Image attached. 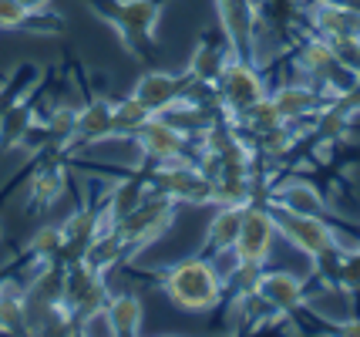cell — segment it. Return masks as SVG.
<instances>
[{"mask_svg":"<svg viewBox=\"0 0 360 337\" xmlns=\"http://www.w3.org/2000/svg\"><path fill=\"white\" fill-rule=\"evenodd\" d=\"M158 287L179 310H188V314H209L226 297V280L219 267L202 253L175 260L172 267L158 270Z\"/></svg>","mask_w":360,"mask_h":337,"instance_id":"1","label":"cell"},{"mask_svg":"<svg viewBox=\"0 0 360 337\" xmlns=\"http://www.w3.org/2000/svg\"><path fill=\"white\" fill-rule=\"evenodd\" d=\"M94 14L105 24L115 27V34L122 37V44L131 58H139L145 65H152L158 58L155 44V24L169 0H84Z\"/></svg>","mask_w":360,"mask_h":337,"instance_id":"2","label":"cell"},{"mask_svg":"<svg viewBox=\"0 0 360 337\" xmlns=\"http://www.w3.org/2000/svg\"><path fill=\"white\" fill-rule=\"evenodd\" d=\"M145 182H148V193L169 196L179 206H205L212 203V182L202 176V169L195 165L192 155L186 159H172V162H148Z\"/></svg>","mask_w":360,"mask_h":337,"instance_id":"3","label":"cell"},{"mask_svg":"<svg viewBox=\"0 0 360 337\" xmlns=\"http://www.w3.org/2000/svg\"><path fill=\"white\" fill-rule=\"evenodd\" d=\"M175 212H179V203H175V199L148 193L139 206L128 212L125 220H118V223H115V233L122 236L128 257L145 250V246H152L158 236H165L175 223Z\"/></svg>","mask_w":360,"mask_h":337,"instance_id":"4","label":"cell"},{"mask_svg":"<svg viewBox=\"0 0 360 337\" xmlns=\"http://www.w3.org/2000/svg\"><path fill=\"white\" fill-rule=\"evenodd\" d=\"M216 91V101L226 115H239L246 112L250 105H256L259 98L269 95L266 78L259 75L256 61H243V58H229L226 68L219 71V78L212 84Z\"/></svg>","mask_w":360,"mask_h":337,"instance_id":"5","label":"cell"},{"mask_svg":"<svg viewBox=\"0 0 360 337\" xmlns=\"http://www.w3.org/2000/svg\"><path fill=\"white\" fill-rule=\"evenodd\" d=\"M205 84H195L188 75H172V71H145L139 81H135V91L131 95L139 98L141 105L152 115H162L175 108L179 101H216V98L195 95Z\"/></svg>","mask_w":360,"mask_h":337,"instance_id":"6","label":"cell"},{"mask_svg":"<svg viewBox=\"0 0 360 337\" xmlns=\"http://www.w3.org/2000/svg\"><path fill=\"white\" fill-rule=\"evenodd\" d=\"M111 300V290L105 284V273H98L94 267H88L84 260L71 263L64 270V307L75 317V324L84 321L94 310H105Z\"/></svg>","mask_w":360,"mask_h":337,"instance_id":"7","label":"cell"},{"mask_svg":"<svg viewBox=\"0 0 360 337\" xmlns=\"http://www.w3.org/2000/svg\"><path fill=\"white\" fill-rule=\"evenodd\" d=\"M273 240H276V223H273L269 206L263 199H250L243 206V226H239V236H236L233 257L243 260V263H269Z\"/></svg>","mask_w":360,"mask_h":337,"instance_id":"8","label":"cell"},{"mask_svg":"<svg viewBox=\"0 0 360 337\" xmlns=\"http://www.w3.org/2000/svg\"><path fill=\"white\" fill-rule=\"evenodd\" d=\"M219 31L229 41L233 58L256 61V31H259V7L256 0H216Z\"/></svg>","mask_w":360,"mask_h":337,"instance_id":"9","label":"cell"},{"mask_svg":"<svg viewBox=\"0 0 360 337\" xmlns=\"http://www.w3.org/2000/svg\"><path fill=\"white\" fill-rule=\"evenodd\" d=\"M41 95H44V81H37L31 91L14 98L7 112L0 115V155L20 148L31 139V132L41 125Z\"/></svg>","mask_w":360,"mask_h":337,"instance_id":"10","label":"cell"},{"mask_svg":"<svg viewBox=\"0 0 360 337\" xmlns=\"http://www.w3.org/2000/svg\"><path fill=\"white\" fill-rule=\"evenodd\" d=\"M131 142L139 145V152L145 155V162H172V159H186L188 142H195V139H188L186 132L179 129V125H172L165 115H152V118L131 135Z\"/></svg>","mask_w":360,"mask_h":337,"instance_id":"11","label":"cell"},{"mask_svg":"<svg viewBox=\"0 0 360 337\" xmlns=\"http://www.w3.org/2000/svg\"><path fill=\"white\" fill-rule=\"evenodd\" d=\"M105 139H115V129H111V98L101 84H94V91H84V101L78 105L71 152H78L84 145H98Z\"/></svg>","mask_w":360,"mask_h":337,"instance_id":"12","label":"cell"},{"mask_svg":"<svg viewBox=\"0 0 360 337\" xmlns=\"http://www.w3.org/2000/svg\"><path fill=\"white\" fill-rule=\"evenodd\" d=\"M27 179H31L27 182V206L34 212H44L64 196V186H68L64 159L61 155H37L27 165Z\"/></svg>","mask_w":360,"mask_h":337,"instance_id":"13","label":"cell"},{"mask_svg":"<svg viewBox=\"0 0 360 337\" xmlns=\"http://www.w3.org/2000/svg\"><path fill=\"white\" fill-rule=\"evenodd\" d=\"M269 101L276 105V112L283 115V122H297V125H307L320 105L327 101V95L316 88L314 81H283L276 91H269Z\"/></svg>","mask_w":360,"mask_h":337,"instance_id":"14","label":"cell"},{"mask_svg":"<svg viewBox=\"0 0 360 337\" xmlns=\"http://www.w3.org/2000/svg\"><path fill=\"white\" fill-rule=\"evenodd\" d=\"M256 293L273 310L290 314V317L310 304V297H307V276H297V273H286V270H263V280H259Z\"/></svg>","mask_w":360,"mask_h":337,"instance_id":"15","label":"cell"},{"mask_svg":"<svg viewBox=\"0 0 360 337\" xmlns=\"http://www.w3.org/2000/svg\"><path fill=\"white\" fill-rule=\"evenodd\" d=\"M148 196V182L145 172H122L118 179L105 182V193H101V209H105V226H115L118 220H125L131 209L139 206L141 199Z\"/></svg>","mask_w":360,"mask_h":337,"instance_id":"16","label":"cell"},{"mask_svg":"<svg viewBox=\"0 0 360 337\" xmlns=\"http://www.w3.org/2000/svg\"><path fill=\"white\" fill-rule=\"evenodd\" d=\"M229 58H233V51H229L226 34H222V31H209V34H202V41L195 44V51H192L186 75L195 81V84L212 88V84H216V78H219V71L226 68V61H229Z\"/></svg>","mask_w":360,"mask_h":337,"instance_id":"17","label":"cell"},{"mask_svg":"<svg viewBox=\"0 0 360 337\" xmlns=\"http://www.w3.org/2000/svg\"><path fill=\"white\" fill-rule=\"evenodd\" d=\"M243 206L246 203H219L212 220L205 226V236L199 253L202 257H222L236 246V236H239V226H243Z\"/></svg>","mask_w":360,"mask_h":337,"instance_id":"18","label":"cell"},{"mask_svg":"<svg viewBox=\"0 0 360 337\" xmlns=\"http://www.w3.org/2000/svg\"><path fill=\"white\" fill-rule=\"evenodd\" d=\"M0 31H31V34H61L64 17H58L51 7L31 11L20 0H0Z\"/></svg>","mask_w":360,"mask_h":337,"instance_id":"19","label":"cell"},{"mask_svg":"<svg viewBox=\"0 0 360 337\" xmlns=\"http://www.w3.org/2000/svg\"><path fill=\"white\" fill-rule=\"evenodd\" d=\"M0 334H31L27 314V287L14 273L0 284Z\"/></svg>","mask_w":360,"mask_h":337,"instance_id":"20","label":"cell"},{"mask_svg":"<svg viewBox=\"0 0 360 337\" xmlns=\"http://www.w3.org/2000/svg\"><path fill=\"white\" fill-rule=\"evenodd\" d=\"M266 203H276V206L297 209V212H314V216H327V199L320 196L314 182L307 179H283L280 186H273L266 196Z\"/></svg>","mask_w":360,"mask_h":337,"instance_id":"21","label":"cell"},{"mask_svg":"<svg viewBox=\"0 0 360 337\" xmlns=\"http://www.w3.org/2000/svg\"><path fill=\"white\" fill-rule=\"evenodd\" d=\"M108 324H111V334L118 337H135L141 334V324H145V307L135 293H115L108 300Z\"/></svg>","mask_w":360,"mask_h":337,"instance_id":"22","label":"cell"},{"mask_svg":"<svg viewBox=\"0 0 360 337\" xmlns=\"http://www.w3.org/2000/svg\"><path fill=\"white\" fill-rule=\"evenodd\" d=\"M148 118H152V112H148L135 95H125V98H115V101H111V129H115V139H131Z\"/></svg>","mask_w":360,"mask_h":337,"instance_id":"23","label":"cell"},{"mask_svg":"<svg viewBox=\"0 0 360 337\" xmlns=\"http://www.w3.org/2000/svg\"><path fill=\"white\" fill-rule=\"evenodd\" d=\"M37 81H44V68L34 65V61H20L11 75H4V78H0V115L7 112V105H11L14 98H20L24 91H31Z\"/></svg>","mask_w":360,"mask_h":337,"instance_id":"24","label":"cell"},{"mask_svg":"<svg viewBox=\"0 0 360 337\" xmlns=\"http://www.w3.org/2000/svg\"><path fill=\"white\" fill-rule=\"evenodd\" d=\"M323 327H327L330 334H340V337H360V317L354 314V317H344V321H330V317H323Z\"/></svg>","mask_w":360,"mask_h":337,"instance_id":"25","label":"cell"},{"mask_svg":"<svg viewBox=\"0 0 360 337\" xmlns=\"http://www.w3.org/2000/svg\"><path fill=\"white\" fill-rule=\"evenodd\" d=\"M17 270H20V267H17V257L11 260V263H4V267H0V284H4V280H7L11 273H17Z\"/></svg>","mask_w":360,"mask_h":337,"instance_id":"26","label":"cell"},{"mask_svg":"<svg viewBox=\"0 0 360 337\" xmlns=\"http://www.w3.org/2000/svg\"><path fill=\"white\" fill-rule=\"evenodd\" d=\"M20 4H27L31 11H47L51 7V0H20Z\"/></svg>","mask_w":360,"mask_h":337,"instance_id":"27","label":"cell"},{"mask_svg":"<svg viewBox=\"0 0 360 337\" xmlns=\"http://www.w3.org/2000/svg\"><path fill=\"white\" fill-rule=\"evenodd\" d=\"M0 240H4V229H0Z\"/></svg>","mask_w":360,"mask_h":337,"instance_id":"28","label":"cell"},{"mask_svg":"<svg viewBox=\"0 0 360 337\" xmlns=\"http://www.w3.org/2000/svg\"><path fill=\"white\" fill-rule=\"evenodd\" d=\"M0 78H4V75H0Z\"/></svg>","mask_w":360,"mask_h":337,"instance_id":"29","label":"cell"}]
</instances>
